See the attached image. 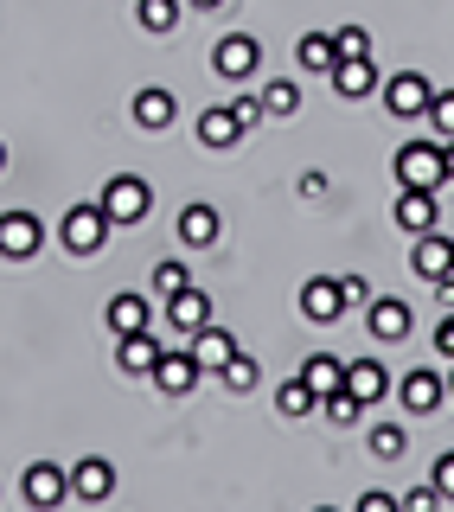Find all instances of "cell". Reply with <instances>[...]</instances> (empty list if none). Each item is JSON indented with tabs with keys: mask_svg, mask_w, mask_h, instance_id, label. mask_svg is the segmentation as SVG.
I'll return each mask as SVG.
<instances>
[{
	"mask_svg": "<svg viewBox=\"0 0 454 512\" xmlns=\"http://www.w3.org/2000/svg\"><path fill=\"white\" fill-rule=\"evenodd\" d=\"M109 231H116V218L103 212V199H77L71 212H64V224H58V237H64L71 256H96L109 244Z\"/></svg>",
	"mask_w": 454,
	"mask_h": 512,
	"instance_id": "obj_1",
	"label": "cell"
},
{
	"mask_svg": "<svg viewBox=\"0 0 454 512\" xmlns=\"http://www.w3.org/2000/svg\"><path fill=\"white\" fill-rule=\"evenodd\" d=\"M391 167H397V186H429V192H442V186H448L442 141H403Z\"/></svg>",
	"mask_w": 454,
	"mask_h": 512,
	"instance_id": "obj_2",
	"label": "cell"
},
{
	"mask_svg": "<svg viewBox=\"0 0 454 512\" xmlns=\"http://www.w3.org/2000/svg\"><path fill=\"white\" fill-rule=\"evenodd\" d=\"M96 199H103V212L116 224H148V212H154V186L141 180V173H116Z\"/></svg>",
	"mask_w": 454,
	"mask_h": 512,
	"instance_id": "obj_3",
	"label": "cell"
},
{
	"mask_svg": "<svg viewBox=\"0 0 454 512\" xmlns=\"http://www.w3.org/2000/svg\"><path fill=\"white\" fill-rule=\"evenodd\" d=\"M256 64H263V45L250 39V32H224L212 45V71L224 84H243V77H256Z\"/></svg>",
	"mask_w": 454,
	"mask_h": 512,
	"instance_id": "obj_4",
	"label": "cell"
},
{
	"mask_svg": "<svg viewBox=\"0 0 454 512\" xmlns=\"http://www.w3.org/2000/svg\"><path fill=\"white\" fill-rule=\"evenodd\" d=\"M45 250V224L32 212H0V256L7 263H26V256Z\"/></svg>",
	"mask_w": 454,
	"mask_h": 512,
	"instance_id": "obj_5",
	"label": "cell"
},
{
	"mask_svg": "<svg viewBox=\"0 0 454 512\" xmlns=\"http://www.w3.org/2000/svg\"><path fill=\"white\" fill-rule=\"evenodd\" d=\"M429 103H435V90H429V77L423 71H397L391 84H384V109L403 122V116H429Z\"/></svg>",
	"mask_w": 454,
	"mask_h": 512,
	"instance_id": "obj_6",
	"label": "cell"
},
{
	"mask_svg": "<svg viewBox=\"0 0 454 512\" xmlns=\"http://www.w3.org/2000/svg\"><path fill=\"white\" fill-rule=\"evenodd\" d=\"M391 218H397V231L423 237V231H435V218H442V199H435L429 186H403L397 205H391Z\"/></svg>",
	"mask_w": 454,
	"mask_h": 512,
	"instance_id": "obj_7",
	"label": "cell"
},
{
	"mask_svg": "<svg viewBox=\"0 0 454 512\" xmlns=\"http://www.w3.org/2000/svg\"><path fill=\"white\" fill-rule=\"evenodd\" d=\"M371 340H384V346H397V340H410V327H416V314H410V301H397V295H371Z\"/></svg>",
	"mask_w": 454,
	"mask_h": 512,
	"instance_id": "obj_8",
	"label": "cell"
},
{
	"mask_svg": "<svg viewBox=\"0 0 454 512\" xmlns=\"http://www.w3.org/2000/svg\"><path fill=\"white\" fill-rule=\"evenodd\" d=\"M109 493H116V468H109L103 455H84V461L71 468V500H77V506H103Z\"/></svg>",
	"mask_w": 454,
	"mask_h": 512,
	"instance_id": "obj_9",
	"label": "cell"
},
{
	"mask_svg": "<svg viewBox=\"0 0 454 512\" xmlns=\"http://www.w3.org/2000/svg\"><path fill=\"white\" fill-rule=\"evenodd\" d=\"M301 314L314 320V327H333V320L346 314V288H339V276H314V282H301Z\"/></svg>",
	"mask_w": 454,
	"mask_h": 512,
	"instance_id": "obj_10",
	"label": "cell"
},
{
	"mask_svg": "<svg viewBox=\"0 0 454 512\" xmlns=\"http://www.w3.org/2000/svg\"><path fill=\"white\" fill-rule=\"evenodd\" d=\"M154 327V295H141V288H122V295H109V333H148Z\"/></svg>",
	"mask_w": 454,
	"mask_h": 512,
	"instance_id": "obj_11",
	"label": "cell"
},
{
	"mask_svg": "<svg viewBox=\"0 0 454 512\" xmlns=\"http://www.w3.org/2000/svg\"><path fill=\"white\" fill-rule=\"evenodd\" d=\"M20 493H26V506H64V500H71V474L52 468V461H32L26 480H20Z\"/></svg>",
	"mask_w": 454,
	"mask_h": 512,
	"instance_id": "obj_12",
	"label": "cell"
},
{
	"mask_svg": "<svg viewBox=\"0 0 454 512\" xmlns=\"http://www.w3.org/2000/svg\"><path fill=\"white\" fill-rule=\"evenodd\" d=\"M199 372H205V365H199V352H160V365H154V384H160V397H186L192 391V384H199Z\"/></svg>",
	"mask_w": 454,
	"mask_h": 512,
	"instance_id": "obj_13",
	"label": "cell"
},
{
	"mask_svg": "<svg viewBox=\"0 0 454 512\" xmlns=\"http://www.w3.org/2000/svg\"><path fill=\"white\" fill-rule=\"evenodd\" d=\"M448 404V378L442 372H403V410L410 416H435Z\"/></svg>",
	"mask_w": 454,
	"mask_h": 512,
	"instance_id": "obj_14",
	"label": "cell"
},
{
	"mask_svg": "<svg viewBox=\"0 0 454 512\" xmlns=\"http://www.w3.org/2000/svg\"><path fill=\"white\" fill-rule=\"evenodd\" d=\"M410 263H416V276H423V282H442L448 269H454V237L423 231V237H416V250H410Z\"/></svg>",
	"mask_w": 454,
	"mask_h": 512,
	"instance_id": "obj_15",
	"label": "cell"
},
{
	"mask_svg": "<svg viewBox=\"0 0 454 512\" xmlns=\"http://www.w3.org/2000/svg\"><path fill=\"white\" fill-rule=\"evenodd\" d=\"M160 352H167V346L154 340V327H148V333H122V346H116V365H122L128 378H154Z\"/></svg>",
	"mask_w": 454,
	"mask_h": 512,
	"instance_id": "obj_16",
	"label": "cell"
},
{
	"mask_svg": "<svg viewBox=\"0 0 454 512\" xmlns=\"http://www.w3.org/2000/svg\"><path fill=\"white\" fill-rule=\"evenodd\" d=\"M327 77H333V90L346 96V103H359V96L378 90V64H371V52H365V58H339Z\"/></svg>",
	"mask_w": 454,
	"mask_h": 512,
	"instance_id": "obj_17",
	"label": "cell"
},
{
	"mask_svg": "<svg viewBox=\"0 0 454 512\" xmlns=\"http://www.w3.org/2000/svg\"><path fill=\"white\" fill-rule=\"evenodd\" d=\"M167 320H173V327H180L186 340H192L199 327H212V295H205V288H180V295L167 301Z\"/></svg>",
	"mask_w": 454,
	"mask_h": 512,
	"instance_id": "obj_18",
	"label": "cell"
},
{
	"mask_svg": "<svg viewBox=\"0 0 454 512\" xmlns=\"http://www.w3.org/2000/svg\"><path fill=\"white\" fill-rule=\"evenodd\" d=\"M218 231H224V224H218V205H186V212H180V244L186 250H212L218 244Z\"/></svg>",
	"mask_w": 454,
	"mask_h": 512,
	"instance_id": "obj_19",
	"label": "cell"
},
{
	"mask_svg": "<svg viewBox=\"0 0 454 512\" xmlns=\"http://www.w3.org/2000/svg\"><path fill=\"white\" fill-rule=\"evenodd\" d=\"M173 116H180V103H173V90L148 84L135 96V128H148V135H160V128H173Z\"/></svg>",
	"mask_w": 454,
	"mask_h": 512,
	"instance_id": "obj_20",
	"label": "cell"
},
{
	"mask_svg": "<svg viewBox=\"0 0 454 512\" xmlns=\"http://www.w3.org/2000/svg\"><path fill=\"white\" fill-rule=\"evenodd\" d=\"M346 391L359 397V404H384V391H391V372H384L378 359H352V365H346Z\"/></svg>",
	"mask_w": 454,
	"mask_h": 512,
	"instance_id": "obj_21",
	"label": "cell"
},
{
	"mask_svg": "<svg viewBox=\"0 0 454 512\" xmlns=\"http://www.w3.org/2000/svg\"><path fill=\"white\" fill-rule=\"evenodd\" d=\"M199 141H205V148H237V141H243V122H237V109H231V103L205 109V116H199Z\"/></svg>",
	"mask_w": 454,
	"mask_h": 512,
	"instance_id": "obj_22",
	"label": "cell"
},
{
	"mask_svg": "<svg viewBox=\"0 0 454 512\" xmlns=\"http://www.w3.org/2000/svg\"><path fill=\"white\" fill-rule=\"evenodd\" d=\"M186 346L199 352V365H205V372H224V365L237 359V340H231V333H224V327H199V333H192Z\"/></svg>",
	"mask_w": 454,
	"mask_h": 512,
	"instance_id": "obj_23",
	"label": "cell"
},
{
	"mask_svg": "<svg viewBox=\"0 0 454 512\" xmlns=\"http://www.w3.org/2000/svg\"><path fill=\"white\" fill-rule=\"evenodd\" d=\"M295 64H301V71H333V64H339V39H333V32H301Z\"/></svg>",
	"mask_w": 454,
	"mask_h": 512,
	"instance_id": "obj_24",
	"label": "cell"
},
{
	"mask_svg": "<svg viewBox=\"0 0 454 512\" xmlns=\"http://www.w3.org/2000/svg\"><path fill=\"white\" fill-rule=\"evenodd\" d=\"M301 378L314 384L320 397H333V391H346V359H333V352H314V359L301 365Z\"/></svg>",
	"mask_w": 454,
	"mask_h": 512,
	"instance_id": "obj_25",
	"label": "cell"
},
{
	"mask_svg": "<svg viewBox=\"0 0 454 512\" xmlns=\"http://www.w3.org/2000/svg\"><path fill=\"white\" fill-rule=\"evenodd\" d=\"M275 410H282L288 423H301V416H314V410H320V391H314L307 378H288L282 391H275Z\"/></svg>",
	"mask_w": 454,
	"mask_h": 512,
	"instance_id": "obj_26",
	"label": "cell"
},
{
	"mask_svg": "<svg viewBox=\"0 0 454 512\" xmlns=\"http://www.w3.org/2000/svg\"><path fill=\"white\" fill-rule=\"evenodd\" d=\"M180 7L186 0H135V26L141 32H173L180 26Z\"/></svg>",
	"mask_w": 454,
	"mask_h": 512,
	"instance_id": "obj_27",
	"label": "cell"
},
{
	"mask_svg": "<svg viewBox=\"0 0 454 512\" xmlns=\"http://www.w3.org/2000/svg\"><path fill=\"white\" fill-rule=\"evenodd\" d=\"M365 448H371V461H403L410 455V436H403V423H378Z\"/></svg>",
	"mask_w": 454,
	"mask_h": 512,
	"instance_id": "obj_28",
	"label": "cell"
},
{
	"mask_svg": "<svg viewBox=\"0 0 454 512\" xmlns=\"http://www.w3.org/2000/svg\"><path fill=\"white\" fill-rule=\"evenodd\" d=\"M263 103H269V116H295V109H301V84L269 77V84H263Z\"/></svg>",
	"mask_w": 454,
	"mask_h": 512,
	"instance_id": "obj_29",
	"label": "cell"
},
{
	"mask_svg": "<svg viewBox=\"0 0 454 512\" xmlns=\"http://www.w3.org/2000/svg\"><path fill=\"white\" fill-rule=\"evenodd\" d=\"M320 410H327V423H333V429H352V423L365 416V404H359L352 391H333V397H320Z\"/></svg>",
	"mask_w": 454,
	"mask_h": 512,
	"instance_id": "obj_30",
	"label": "cell"
},
{
	"mask_svg": "<svg viewBox=\"0 0 454 512\" xmlns=\"http://www.w3.org/2000/svg\"><path fill=\"white\" fill-rule=\"evenodd\" d=\"M224 391H256V384H263V365H256V359H243V352H237V359L231 365H224Z\"/></svg>",
	"mask_w": 454,
	"mask_h": 512,
	"instance_id": "obj_31",
	"label": "cell"
},
{
	"mask_svg": "<svg viewBox=\"0 0 454 512\" xmlns=\"http://www.w3.org/2000/svg\"><path fill=\"white\" fill-rule=\"evenodd\" d=\"M180 288H192V276H186V263H160L154 269V301H173Z\"/></svg>",
	"mask_w": 454,
	"mask_h": 512,
	"instance_id": "obj_32",
	"label": "cell"
},
{
	"mask_svg": "<svg viewBox=\"0 0 454 512\" xmlns=\"http://www.w3.org/2000/svg\"><path fill=\"white\" fill-rule=\"evenodd\" d=\"M333 39H339V58H365L371 52V32L365 26H339Z\"/></svg>",
	"mask_w": 454,
	"mask_h": 512,
	"instance_id": "obj_33",
	"label": "cell"
},
{
	"mask_svg": "<svg viewBox=\"0 0 454 512\" xmlns=\"http://www.w3.org/2000/svg\"><path fill=\"white\" fill-rule=\"evenodd\" d=\"M429 122H435V135H454V90H435Z\"/></svg>",
	"mask_w": 454,
	"mask_h": 512,
	"instance_id": "obj_34",
	"label": "cell"
},
{
	"mask_svg": "<svg viewBox=\"0 0 454 512\" xmlns=\"http://www.w3.org/2000/svg\"><path fill=\"white\" fill-rule=\"evenodd\" d=\"M231 109H237V122H243V128H256V122H263V116H269V103H263V90H256V96H231Z\"/></svg>",
	"mask_w": 454,
	"mask_h": 512,
	"instance_id": "obj_35",
	"label": "cell"
},
{
	"mask_svg": "<svg viewBox=\"0 0 454 512\" xmlns=\"http://www.w3.org/2000/svg\"><path fill=\"white\" fill-rule=\"evenodd\" d=\"M403 506H410V512H435V506H448V500H442V487L429 480V487H410V493H403Z\"/></svg>",
	"mask_w": 454,
	"mask_h": 512,
	"instance_id": "obj_36",
	"label": "cell"
},
{
	"mask_svg": "<svg viewBox=\"0 0 454 512\" xmlns=\"http://www.w3.org/2000/svg\"><path fill=\"white\" fill-rule=\"evenodd\" d=\"M339 288H346V308H371V282L352 269V276H339Z\"/></svg>",
	"mask_w": 454,
	"mask_h": 512,
	"instance_id": "obj_37",
	"label": "cell"
},
{
	"mask_svg": "<svg viewBox=\"0 0 454 512\" xmlns=\"http://www.w3.org/2000/svg\"><path fill=\"white\" fill-rule=\"evenodd\" d=\"M403 500L397 493H384V487H371V493H359V512H397Z\"/></svg>",
	"mask_w": 454,
	"mask_h": 512,
	"instance_id": "obj_38",
	"label": "cell"
},
{
	"mask_svg": "<svg viewBox=\"0 0 454 512\" xmlns=\"http://www.w3.org/2000/svg\"><path fill=\"white\" fill-rule=\"evenodd\" d=\"M429 480H435V487H442V500L454 506V448H448L442 461H435V474H429Z\"/></svg>",
	"mask_w": 454,
	"mask_h": 512,
	"instance_id": "obj_39",
	"label": "cell"
},
{
	"mask_svg": "<svg viewBox=\"0 0 454 512\" xmlns=\"http://www.w3.org/2000/svg\"><path fill=\"white\" fill-rule=\"evenodd\" d=\"M435 352H442V359L454 365V308L442 314V327H435Z\"/></svg>",
	"mask_w": 454,
	"mask_h": 512,
	"instance_id": "obj_40",
	"label": "cell"
},
{
	"mask_svg": "<svg viewBox=\"0 0 454 512\" xmlns=\"http://www.w3.org/2000/svg\"><path fill=\"white\" fill-rule=\"evenodd\" d=\"M301 192H307V199H320V192H327V173H320V167L301 173Z\"/></svg>",
	"mask_w": 454,
	"mask_h": 512,
	"instance_id": "obj_41",
	"label": "cell"
},
{
	"mask_svg": "<svg viewBox=\"0 0 454 512\" xmlns=\"http://www.w3.org/2000/svg\"><path fill=\"white\" fill-rule=\"evenodd\" d=\"M435 301H442V308H454V269H448L442 282H435Z\"/></svg>",
	"mask_w": 454,
	"mask_h": 512,
	"instance_id": "obj_42",
	"label": "cell"
},
{
	"mask_svg": "<svg viewBox=\"0 0 454 512\" xmlns=\"http://www.w3.org/2000/svg\"><path fill=\"white\" fill-rule=\"evenodd\" d=\"M186 7H192V13H218L224 0H186Z\"/></svg>",
	"mask_w": 454,
	"mask_h": 512,
	"instance_id": "obj_43",
	"label": "cell"
},
{
	"mask_svg": "<svg viewBox=\"0 0 454 512\" xmlns=\"http://www.w3.org/2000/svg\"><path fill=\"white\" fill-rule=\"evenodd\" d=\"M442 160H448V180H454V135H442Z\"/></svg>",
	"mask_w": 454,
	"mask_h": 512,
	"instance_id": "obj_44",
	"label": "cell"
},
{
	"mask_svg": "<svg viewBox=\"0 0 454 512\" xmlns=\"http://www.w3.org/2000/svg\"><path fill=\"white\" fill-rule=\"evenodd\" d=\"M0 173H7V141H0Z\"/></svg>",
	"mask_w": 454,
	"mask_h": 512,
	"instance_id": "obj_45",
	"label": "cell"
},
{
	"mask_svg": "<svg viewBox=\"0 0 454 512\" xmlns=\"http://www.w3.org/2000/svg\"><path fill=\"white\" fill-rule=\"evenodd\" d=\"M448 397H454V365H448Z\"/></svg>",
	"mask_w": 454,
	"mask_h": 512,
	"instance_id": "obj_46",
	"label": "cell"
}]
</instances>
